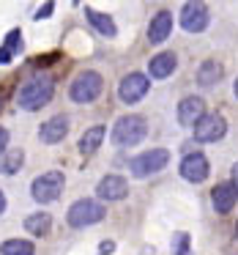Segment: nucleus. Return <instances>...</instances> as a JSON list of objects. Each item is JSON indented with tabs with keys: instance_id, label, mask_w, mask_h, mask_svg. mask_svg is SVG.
Instances as JSON below:
<instances>
[{
	"instance_id": "obj_8",
	"label": "nucleus",
	"mask_w": 238,
	"mask_h": 255,
	"mask_svg": "<svg viewBox=\"0 0 238 255\" xmlns=\"http://www.w3.org/2000/svg\"><path fill=\"white\" fill-rule=\"evenodd\" d=\"M148 91H151V83H148V77L140 74V72L126 74V77L121 80V85H118V96H121V102H126V105L140 102Z\"/></svg>"
},
{
	"instance_id": "obj_16",
	"label": "nucleus",
	"mask_w": 238,
	"mask_h": 255,
	"mask_svg": "<svg viewBox=\"0 0 238 255\" xmlns=\"http://www.w3.org/2000/svg\"><path fill=\"white\" fill-rule=\"evenodd\" d=\"M175 66H178V58L172 55V52H159L156 58H151L148 72H151V77L164 80V77H170V74L175 72Z\"/></svg>"
},
{
	"instance_id": "obj_3",
	"label": "nucleus",
	"mask_w": 238,
	"mask_h": 255,
	"mask_svg": "<svg viewBox=\"0 0 238 255\" xmlns=\"http://www.w3.org/2000/svg\"><path fill=\"white\" fill-rule=\"evenodd\" d=\"M63 187H66L63 173L61 170H47V173H41L39 178H33L30 195H33V200H39V203H52V200L61 198Z\"/></svg>"
},
{
	"instance_id": "obj_4",
	"label": "nucleus",
	"mask_w": 238,
	"mask_h": 255,
	"mask_svg": "<svg viewBox=\"0 0 238 255\" xmlns=\"http://www.w3.org/2000/svg\"><path fill=\"white\" fill-rule=\"evenodd\" d=\"M69 225L72 228H88V225H96V222L104 220V206L99 200H90V198H82L77 203L69 206V214H66Z\"/></svg>"
},
{
	"instance_id": "obj_11",
	"label": "nucleus",
	"mask_w": 238,
	"mask_h": 255,
	"mask_svg": "<svg viewBox=\"0 0 238 255\" xmlns=\"http://www.w3.org/2000/svg\"><path fill=\"white\" fill-rule=\"evenodd\" d=\"M96 195L101 200H123L129 195V181L123 176H104L96 187Z\"/></svg>"
},
{
	"instance_id": "obj_26",
	"label": "nucleus",
	"mask_w": 238,
	"mask_h": 255,
	"mask_svg": "<svg viewBox=\"0 0 238 255\" xmlns=\"http://www.w3.org/2000/svg\"><path fill=\"white\" fill-rule=\"evenodd\" d=\"M52 8H55V3H44V8H39V17H36V19H44Z\"/></svg>"
},
{
	"instance_id": "obj_18",
	"label": "nucleus",
	"mask_w": 238,
	"mask_h": 255,
	"mask_svg": "<svg viewBox=\"0 0 238 255\" xmlns=\"http://www.w3.org/2000/svg\"><path fill=\"white\" fill-rule=\"evenodd\" d=\"M25 162V151L22 148H6L0 154V173H6V176H14V173L22 167Z\"/></svg>"
},
{
	"instance_id": "obj_9",
	"label": "nucleus",
	"mask_w": 238,
	"mask_h": 255,
	"mask_svg": "<svg viewBox=\"0 0 238 255\" xmlns=\"http://www.w3.org/2000/svg\"><path fill=\"white\" fill-rule=\"evenodd\" d=\"M208 22H211V14H208V8H205L203 3H186V6L181 8V28L189 30V33L205 30Z\"/></svg>"
},
{
	"instance_id": "obj_23",
	"label": "nucleus",
	"mask_w": 238,
	"mask_h": 255,
	"mask_svg": "<svg viewBox=\"0 0 238 255\" xmlns=\"http://www.w3.org/2000/svg\"><path fill=\"white\" fill-rule=\"evenodd\" d=\"M172 253H175V255H192L189 233H175V236H172Z\"/></svg>"
},
{
	"instance_id": "obj_20",
	"label": "nucleus",
	"mask_w": 238,
	"mask_h": 255,
	"mask_svg": "<svg viewBox=\"0 0 238 255\" xmlns=\"http://www.w3.org/2000/svg\"><path fill=\"white\" fill-rule=\"evenodd\" d=\"M88 19H90V25H93L101 36H107V39H115V36H118V28H115V22H112L110 14H101V11L88 8Z\"/></svg>"
},
{
	"instance_id": "obj_17",
	"label": "nucleus",
	"mask_w": 238,
	"mask_h": 255,
	"mask_svg": "<svg viewBox=\"0 0 238 255\" xmlns=\"http://www.w3.org/2000/svg\"><path fill=\"white\" fill-rule=\"evenodd\" d=\"M222 74H225V69H222L219 61H205L203 66L197 69V83L203 85V88H211V85H216L222 80Z\"/></svg>"
},
{
	"instance_id": "obj_25",
	"label": "nucleus",
	"mask_w": 238,
	"mask_h": 255,
	"mask_svg": "<svg viewBox=\"0 0 238 255\" xmlns=\"http://www.w3.org/2000/svg\"><path fill=\"white\" fill-rule=\"evenodd\" d=\"M6 145H8V132H6L3 127H0V154L6 151Z\"/></svg>"
},
{
	"instance_id": "obj_32",
	"label": "nucleus",
	"mask_w": 238,
	"mask_h": 255,
	"mask_svg": "<svg viewBox=\"0 0 238 255\" xmlns=\"http://www.w3.org/2000/svg\"><path fill=\"white\" fill-rule=\"evenodd\" d=\"M236 233H238V228H236Z\"/></svg>"
},
{
	"instance_id": "obj_5",
	"label": "nucleus",
	"mask_w": 238,
	"mask_h": 255,
	"mask_svg": "<svg viewBox=\"0 0 238 255\" xmlns=\"http://www.w3.org/2000/svg\"><path fill=\"white\" fill-rule=\"evenodd\" d=\"M104 91V80H101L99 72H82L74 77L72 88H69V96L79 105H88V102L99 99V94Z\"/></svg>"
},
{
	"instance_id": "obj_29",
	"label": "nucleus",
	"mask_w": 238,
	"mask_h": 255,
	"mask_svg": "<svg viewBox=\"0 0 238 255\" xmlns=\"http://www.w3.org/2000/svg\"><path fill=\"white\" fill-rule=\"evenodd\" d=\"M112 247H115V244H112V242H104V244H101V247H99V250H101V253H104V255H107V253H112Z\"/></svg>"
},
{
	"instance_id": "obj_2",
	"label": "nucleus",
	"mask_w": 238,
	"mask_h": 255,
	"mask_svg": "<svg viewBox=\"0 0 238 255\" xmlns=\"http://www.w3.org/2000/svg\"><path fill=\"white\" fill-rule=\"evenodd\" d=\"M148 134V124L143 116H123L112 127V143L115 145H137Z\"/></svg>"
},
{
	"instance_id": "obj_6",
	"label": "nucleus",
	"mask_w": 238,
	"mask_h": 255,
	"mask_svg": "<svg viewBox=\"0 0 238 255\" xmlns=\"http://www.w3.org/2000/svg\"><path fill=\"white\" fill-rule=\"evenodd\" d=\"M167 162H170L167 148H151V151H145V154L134 156V159L129 162V170H132L134 178H145V176H154V173L164 170Z\"/></svg>"
},
{
	"instance_id": "obj_13",
	"label": "nucleus",
	"mask_w": 238,
	"mask_h": 255,
	"mask_svg": "<svg viewBox=\"0 0 238 255\" xmlns=\"http://www.w3.org/2000/svg\"><path fill=\"white\" fill-rule=\"evenodd\" d=\"M203 116H205V102L200 96H186L178 105V121H181V127H194Z\"/></svg>"
},
{
	"instance_id": "obj_7",
	"label": "nucleus",
	"mask_w": 238,
	"mask_h": 255,
	"mask_svg": "<svg viewBox=\"0 0 238 255\" xmlns=\"http://www.w3.org/2000/svg\"><path fill=\"white\" fill-rule=\"evenodd\" d=\"M192 129H194V140H197V143H216V140L225 137L227 121L219 116V113H205Z\"/></svg>"
},
{
	"instance_id": "obj_30",
	"label": "nucleus",
	"mask_w": 238,
	"mask_h": 255,
	"mask_svg": "<svg viewBox=\"0 0 238 255\" xmlns=\"http://www.w3.org/2000/svg\"><path fill=\"white\" fill-rule=\"evenodd\" d=\"M6 211V195H3V189H0V214Z\"/></svg>"
},
{
	"instance_id": "obj_21",
	"label": "nucleus",
	"mask_w": 238,
	"mask_h": 255,
	"mask_svg": "<svg viewBox=\"0 0 238 255\" xmlns=\"http://www.w3.org/2000/svg\"><path fill=\"white\" fill-rule=\"evenodd\" d=\"M50 228H52V217L44 214V211H41V214H30L28 220H25V231L33 233V236H47Z\"/></svg>"
},
{
	"instance_id": "obj_24",
	"label": "nucleus",
	"mask_w": 238,
	"mask_h": 255,
	"mask_svg": "<svg viewBox=\"0 0 238 255\" xmlns=\"http://www.w3.org/2000/svg\"><path fill=\"white\" fill-rule=\"evenodd\" d=\"M6 47L8 52H11V55H17V52H22V33H19V30H11V33L6 36Z\"/></svg>"
},
{
	"instance_id": "obj_1",
	"label": "nucleus",
	"mask_w": 238,
	"mask_h": 255,
	"mask_svg": "<svg viewBox=\"0 0 238 255\" xmlns=\"http://www.w3.org/2000/svg\"><path fill=\"white\" fill-rule=\"evenodd\" d=\"M52 94H55V83H52L50 74H36V77H30L28 83L19 88L17 105L22 107V110L33 113V110H41V107L52 99Z\"/></svg>"
},
{
	"instance_id": "obj_31",
	"label": "nucleus",
	"mask_w": 238,
	"mask_h": 255,
	"mask_svg": "<svg viewBox=\"0 0 238 255\" xmlns=\"http://www.w3.org/2000/svg\"><path fill=\"white\" fill-rule=\"evenodd\" d=\"M236 96H238V80H236Z\"/></svg>"
},
{
	"instance_id": "obj_15",
	"label": "nucleus",
	"mask_w": 238,
	"mask_h": 255,
	"mask_svg": "<svg viewBox=\"0 0 238 255\" xmlns=\"http://www.w3.org/2000/svg\"><path fill=\"white\" fill-rule=\"evenodd\" d=\"M170 30H172V14L170 11H159L148 25V41L151 44H161V41L170 36Z\"/></svg>"
},
{
	"instance_id": "obj_19",
	"label": "nucleus",
	"mask_w": 238,
	"mask_h": 255,
	"mask_svg": "<svg viewBox=\"0 0 238 255\" xmlns=\"http://www.w3.org/2000/svg\"><path fill=\"white\" fill-rule=\"evenodd\" d=\"M104 134H107V129L101 127V124H96V127L85 129V134L79 137V151H82V154H93V151L101 145Z\"/></svg>"
},
{
	"instance_id": "obj_12",
	"label": "nucleus",
	"mask_w": 238,
	"mask_h": 255,
	"mask_svg": "<svg viewBox=\"0 0 238 255\" xmlns=\"http://www.w3.org/2000/svg\"><path fill=\"white\" fill-rule=\"evenodd\" d=\"M66 134H69V118L66 116H52L50 121H44V124H41V129H39L41 143H47V145L61 143Z\"/></svg>"
},
{
	"instance_id": "obj_14",
	"label": "nucleus",
	"mask_w": 238,
	"mask_h": 255,
	"mask_svg": "<svg viewBox=\"0 0 238 255\" xmlns=\"http://www.w3.org/2000/svg\"><path fill=\"white\" fill-rule=\"evenodd\" d=\"M211 200H214V209L219 211V214H227V211H233V206H236L238 192H236L233 184H216L214 192H211Z\"/></svg>"
},
{
	"instance_id": "obj_22",
	"label": "nucleus",
	"mask_w": 238,
	"mask_h": 255,
	"mask_svg": "<svg viewBox=\"0 0 238 255\" xmlns=\"http://www.w3.org/2000/svg\"><path fill=\"white\" fill-rule=\"evenodd\" d=\"M36 247L28 239H8L0 244V255H33Z\"/></svg>"
},
{
	"instance_id": "obj_28",
	"label": "nucleus",
	"mask_w": 238,
	"mask_h": 255,
	"mask_svg": "<svg viewBox=\"0 0 238 255\" xmlns=\"http://www.w3.org/2000/svg\"><path fill=\"white\" fill-rule=\"evenodd\" d=\"M233 187H236V192H238V162H236V165H233Z\"/></svg>"
},
{
	"instance_id": "obj_27",
	"label": "nucleus",
	"mask_w": 238,
	"mask_h": 255,
	"mask_svg": "<svg viewBox=\"0 0 238 255\" xmlns=\"http://www.w3.org/2000/svg\"><path fill=\"white\" fill-rule=\"evenodd\" d=\"M11 58H14V55L6 50V47H0V63H11Z\"/></svg>"
},
{
	"instance_id": "obj_10",
	"label": "nucleus",
	"mask_w": 238,
	"mask_h": 255,
	"mask_svg": "<svg viewBox=\"0 0 238 255\" xmlns=\"http://www.w3.org/2000/svg\"><path fill=\"white\" fill-rule=\"evenodd\" d=\"M208 170H211V165H208V159H205V154H200V151L186 154L181 162V176L192 184L205 181V178H208Z\"/></svg>"
}]
</instances>
